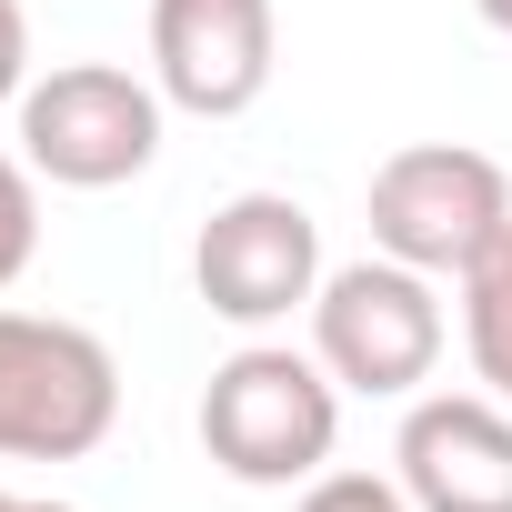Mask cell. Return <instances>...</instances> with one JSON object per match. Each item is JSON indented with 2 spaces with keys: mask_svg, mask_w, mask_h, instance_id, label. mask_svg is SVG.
I'll return each instance as SVG.
<instances>
[{
  "mask_svg": "<svg viewBox=\"0 0 512 512\" xmlns=\"http://www.w3.org/2000/svg\"><path fill=\"white\" fill-rule=\"evenodd\" d=\"M342 442V382L322 372V352L292 342H241L231 362H211L201 382V452L251 482V492H292L332 462Z\"/></svg>",
  "mask_w": 512,
  "mask_h": 512,
  "instance_id": "6da1fadb",
  "label": "cell"
},
{
  "mask_svg": "<svg viewBox=\"0 0 512 512\" xmlns=\"http://www.w3.org/2000/svg\"><path fill=\"white\" fill-rule=\"evenodd\" d=\"M121 422V362L101 332L0 312V462H81Z\"/></svg>",
  "mask_w": 512,
  "mask_h": 512,
  "instance_id": "7a4b0ae2",
  "label": "cell"
},
{
  "mask_svg": "<svg viewBox=\"0 0 512 512\" xmlns=\"http://www.w3.org/2000/svg\"><path fill=\"white\" fill-rule=\"evenodd\" d=\"M21 161L61 191H121L161 161V81L121 61H51L21 101Z\"/></svg>",
  "mask_w": 512,
  "mask_h": 512,
  "instance_id": "3957f363",
  "label": "cell"
},
{
  "mask_svg": "<svg viewBox=\"0 0 512 512\" xmlns=\"http://www.w3.org/2000/svg\"><path fill=\"white\" fill-rule=\"evenodd\" d=\"M362 221H372V251H392L432 282H462L492 251V231L512 221V171L472 141H402L372 171Z\"/></svg>",
  "mask_w": 512,
  "mask_h": 512,
  "instance_id": "277c9868",
  "label": "cell"
},
{
  "mask_svg": "<svg viewBox=\"0 0 512 512\" xmlns=\"http://www.w3.org/2000/svg\"><path fill=\"white\" fill-rule=\"evenodd\" d=\"M312 352L342 392L362 402H412L442 362V292L432 272L392 262V251H362V262L322 272L312 292Z\"/></svg>",
  "mask_w": 512,
  "mask_h": 512,
  "instance_id": "5b68a950",
  "label": "cell"
},
{
  "mask_svg": "<svg viewBox=\"0 0 512 512\" xmlns=\"http://www.w3.org/2000/svg\"><path fill=\"white\" fill-rule=\"evenodd\" d=\"M191 292L241 322V332H272L292 312H312L322 292V221L292 201V191H231L201 241H191Z\"/></svg>",
  "mask_w": 512,
  "mask_h": 512,
  "instance_id": "8992f818",
  "label": "cell"
},
{
  "mask_svg": "<svg viewBox=\"0 0 512 512\" xmlns=\"http://www.w3.org/2000/svg\"><path fill=\"white\" fill-rule=\"evenodd\" d=\"M272 0H151V81L191 121H241L272 91Z\"/></svg>",
  "mask_w": 512,
  "mask_h": 512,
  "instance_id": "52a82bcc",
  "label": "cell"
},
{
  "mask_svg": "<svg viewBox=\"0 0 512 512\" xmlns=\"http://www.w3.org/2000/svg\"><path fill=\"white\" fill-rule=\"evenodd\" d=\"M392 472L412 512H512V402L492 392H422L402 412Z\"/></svg>",
  "mask_w": 512,
  "mask_h": 512,
  "instance_id": "ba28073f",
  "label": "cell"
},
{
  "mask_svg": "<svg viewBox=\"0 0 512 512\" xmlns=\"http://www.w3.org/2000/svg\"><path fill=\"white\" fill-rule=\"evenodd\" d=\"M462 352H472L482 392L512 402V221L492 231V251L462 272Z\"/></svg>",
  "mask_w": 512,
  "mask_h": 512,
  "instance_id": "9c48e42d",
  "label": "cell"
},
{
  "mask_svg": "<svg viewBox=\"0 0 512 512\" xmlns=\"http://www.w3.org/2000/svg\"><path fill=\"white\" fill-rule=\"evenodd\" d=\"M41 262V171L21 151H0V292Z\"/></svg>",
  "mask_w": 512,
  "mask_h": 512,
  "instance_id": "30bf717a",
  "label": "cell"
},
{
  "mask_svg": "<svg viewBox=\"0 0 512 512\" xmlns=\"http://www.w3.org/2000/svg\"><path fill=\"white\" fill-rule=\"evenodd\" d=\"M292 512H412V492H402V472L392 482L382 472H312Z\"/></svg>",
  "mask_w": 512,
  "mask_h": 512,
  "instance_id": "8fae6325",
  "label": "cell"
},
{
  "mask_svg": "<svg viewBox=\"0 0 512 512\" xmlns=\"http://www.w3.org/2000/svg\"><path fill=\"white\" fill-rule=\"evenodd\" d=\"M31 91V11L21 0H0V101Z\"/></svg>",
  "mask_w": 512,
  "mask_h": 512,
  "instance_id": "7c38bea8",
  "label": "cell"
},
{
  "mask_svg": "<svg viewBox=\"0 0 512 512\" xmlns=\"http://www.w3.org/2000/svg\"><path fill=\"white\" fill-rule=\"evenodd\" d=\"M472 11H482V21H492V31L512 41V0H472Z\"/></svg>",
  "mask_w": 512,
  "mask_h": 512,
  "instance_id": "4fadbf2b",
  "label": "cell"
},
{
  "mask_svg": "<svg viewBox=\"0 0 512 512\" xmlns=\"http://www.w3.org/2000/svg\"><path fill=\"white\" fill-rule=\"evenodd\" d=\"M0 512H71V502H31V492H0Z\"/></svg>",
  "mask_w": 512,
  "mask_h": 512,
  "instance_id": "5bb4252c",
  "label": "cell"
}]
</instances>
